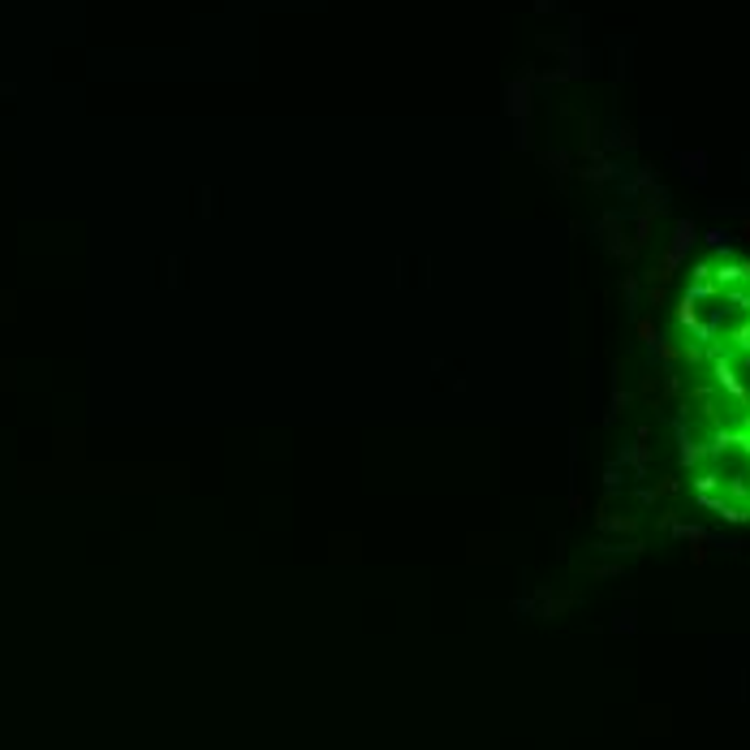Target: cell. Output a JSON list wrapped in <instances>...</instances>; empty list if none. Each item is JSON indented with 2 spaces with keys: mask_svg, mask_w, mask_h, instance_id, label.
<instances>
[{
  "mask_svg": "<svg viewBox=\"0 0 750 750\" xmlns=\"http://www.w3.org/2000/svg\"><path fill=\"white\" fill-rule=\"evenodd\" d=\"M694 401L686 462L698 496L729 517H750V268L716 272L686 302Z\"/></svg>",
  "mask_w": 750,
  "mask_h": 750,
  "instance_id": "6da1fadb",
  "label": "cell"
}]
</instances>
